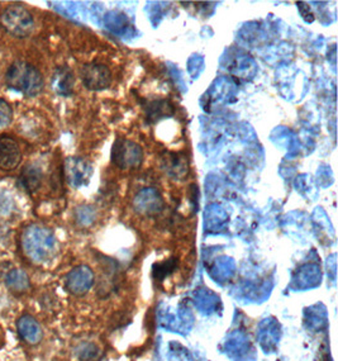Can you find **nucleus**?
Segmentation results:
<instances>
[{
	"mask_svg": "<svg viewBox=\"0 0 338 361\" xmlns=\"http://www.w3.org/2000/svg\"><path fill=\"white\" fill-rule=\"evenodd\" d=\"M42 170L37 165H28L20 174V184L27 192L35 193L42 181Z\"/></svg>",
	"mask_w": 338,
	"mask_h": 361,
	"instance_id": "obj_14",
	"label": "nucleus"
},
{
	"mask_svg": "<svg viewBox=\"0 0 338 361\" xmlns=\"http://www.w3.org/2000/svg\"><path fill=\"white\" fill-rule=\"evenodd\" d=\"M144 161V149L130 140L118 138L113 145L112 162L122 170L137 169Z\"/></svg>",
	"mask_w": 338,
	"mask_h": 361,
	"instance_id": "obj_4",
	"label": "nucleus"
},
{
	"mask_svg": "<svg viewBox=\"0 0 338 361\" xmlns=\"http://www.w3.org/2000/svg\"><path fill=\"white\" fill-rule=\"evenodd\" d=\"M6 284L8 289L15 294L28 292V289L31 287L28 275L20 269H13L6 274Z\"/></svg>",
	"mask_w": 338,
	"mask_h": 361,
	"instance_id": "obj_13",
	"label": "nucleus"
},
{
	"mask_svg": "<svg viewBox=\"0 0 338 361\" xmlns=\"http://www.w3.org/2000/svg\"><path fill=\"white\" fill-rule=\"evenodd\" d=\"M92 283V271L88 268H77L70 273L66 279V287L70 292L82 294L87 292Z\"/></svg>",
	"mask_w": 338,
	"mask_h": 361,
	"instance_id": "obj_12",
	"label": "nucleus"
},
{
	"mask_svg": "<svg viewBox=\"0 0 338 361\" xmlns=\"http://www.w3.org/2000/svg\"><path fill=\"white\" fill-rule=\"evenodd\" d=\"M20 246L30 262L44 264L51 260L55 254L56 241L49 228L41 224H30L22 232Z\"/></svg>",
	"mask_w": 338,
	"mask_h": 361,
	"instance_id": "obj_1",
	"label": "nucleus"
},
{
	"mask_svg": "<svg viewBox=\"0 0 338 361\" xmlns=\"http://www.w3.org/2000/svg\"><path fill=\"white\" fill-rule=\"evenodd\" d=\"M74 87H75V76L73 70L68 66L57 68L55 74L52 76L54 92L61 97H70L74 93Z\"/></svg>",
	"mask_w": 338,
	"mask_h": 361,
	"instance_id": "obj_9",
	"label": "nucleus"
},
{
	"mask_svg": "<svg viewBox=\"0 0 338 361\" xmlns=\"http://www.w3.org/2000/svg\"><path fill=\"white\" fill-rule=\"evenodd\" d=\"M163 168L165 171L175 178V179H182V176L188 174L189 164L187 156L180 152H168L163 157Z\"/></svg>",
	"mask_w": 338,
	"mask_h": 361,
	"instance_id": "obj_11",
	"label": "nucleus"
},
{
	"mask_svg": "<svg viewBox=\"0 0 338 361\" xmlns=\"http://www.w3.org/2000/svg\"><path fill=\"white\" fill-rule=\"evenodd\" d=\"M1 340H3V336H1V330H0V346H1Z\"/></svg>",
	"mask_w": 338,
	"mask_h": 361,
	"instance_id": "obj_18",
	"label": "nucleus"
},
{
	"mask_svg": "<svg viewBox=\"0 0 338 361\" xmlns=\"http://www.w3.org/2000/svg\"><path fill=\"white\" fill-rule=\"evenodd\" d=\"M22 160V152L18 144L12 137H0V170L12 171L18 168Z\"/></svg>",
	"mask_w": 338,
	"mask_h": 361,
	"instance_id": "obj_7",
	"label": "nucleus"
},
{
	"mask_svg": "<svg viewBox=\"0 0 338 361\" xmlns=\"http://www.w3.org/2000/svg\"><path fill=\"white\" fill-rule=\"evenodd\" d=\"M144 109L149 123H155L175 114V106L169 99L146 100Z\"/></svg>",
	"mask_w": 338,
	"mask_h": 361,
	"instance_id": "obj_8",
	"label": "nucleus"
},
{
	"mask_svg": "<svg viewBox=\"0 0 338 361\" xmlns=\"http://www.w3.org/2000/svg\"><path fill=\"white\" fill-rule=\"evenodd\" d=\"M80 78L88 90L101 92L112 85V73L103 63H85L80 70Z\"/></svg>",
	"mask_w": 338,
	"mask_h": 361,
	"instance_id": "obj_5",
	"label": "nucleus"
},
{
	"mask_svg": "<svg viewBox=\"0 0 338 361\" xmlns=\"http://www.w3.org/2000/svg\"><path fill=\"white\" fill-rule=\"evenodd\" d=\"M63 174L70 187L80 188L88 185L90 176L93 174V169L82 157H69L63 165Z\"/></svg>",
	"mask_w": 338,
	"mask_h": 361,
	"instance_id": "obj_6",
	"label": "nucleus"
},
{
	"mask_svg": "<svg viewBox=\"0 0 338 361\" xmlns=\"http://www.w3.org/2000/svg\"><path fill=\"white\" fill-rule=\"evenodd\" d=\"M13 118V111L11 104L6 100L0 98V128L11 125Z\"/></svg>",
	"mask_w": 338,
	"mask_h": 361,
	"instance_id": "obj_15",
	"label": "nucleus"
},
{
	"mask_svg": "<svg viewBox=\"0 0 338 361\" xmlns=\"http://www.w3.org/2000/svg\"><path fill=\"white\" fill-rule=\"evenodd\" d=\"M12 198L6 197L4 193H0V214H9L12 212Z\"/></svg>",
	"mask_w": 338,
	"mask_h": 361,
	"instance_id": "obj_16",
	"label": "nucleus"
},
{
	"mask_svg": "<svg viewBox=\"0 0 338 361\" xmlns=\"http://www.w3.org/2000/svg\"><path fill=\"white\" fill-rule=\"evenodd\" d=\"M6 82L9 89L28 98L36 97L44 89V78L31 63L15 61L6 71Z\"/></svg>",
	"mask_w": 338,
	"mask_h": 361,
	"instance_id": "obj_2",
	"label": "nucleus"
},
{
	"mask_svg": "<svg viewBox=\"0 0 338 361\" xmlns=\"http://www.w3.org/2000/svg\"><path fill=\"white\" fill-rule=\"evenodd\" d=\"M0 25L14 37H28L35 28V19L25 6H6L0 14Z\"/></svg>",
	"mask_w": 338,
	"mask_h": 361,
	"instance_id": "obj_3",
	"label": "nucleus"
},
{
	"mask_svg": "<svg viewBox=\"0 0 338 361\" xmlns=\"http://www.w3.org/2000/svg\"><path fill=\"white\" fill-rule=\"evenodd\" d=\"M296 6H298L299 11H301L303 19H304L306 22H308V23H312L314 20V14L311 12V8H309V6H307L306 3H301V1L296 3Z\"/></svg>",
	"mask_w": 338,
	"mask_h": 361,
	"instance_id": "obj_17",
	"label": "nucleus"
},
{
	"mask_svg": "<svg viewBox=\"0 0 338 361\" xmlns=\"http://www.w3.org/2000/svg\"><path fill=\"white\" fill-rule=\"evenodd\" d=\"M19 336L30 345H36L42 338V330L37 321L31 316H22L17 322Z\"/></svg>",
	"mask_w": 338,
	"mask_h": 361,
	"instance_id": "obj_10",
	"label": "nucleus"
}]
</instances>
